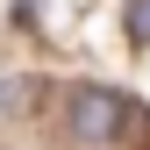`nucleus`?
<instances>
[{
	"instance_id": "1",
	"label": "nucleus",
	"mask_w": 150,
	"mask_h": 150,
	"mask_svg": "<svg viewBox=\"0 0 150 150\" xmlns=\"http://www.w3.org/2000/svg\"><path fill=\"white\" fill-rule=\"evenodd\" d=\"M64 122H71V136H86V143H115L122 129L136 122V107H129L115 86H71Z\"/></svg>"
},
{
	"instance_id": "2",
	"label": "nucleus",
	"mask_w": 150,
	"mask_h": 150,
	"mask_svg": "<svg viewBox=\"0 0 150 150\" xmlns=\"http://www.w3.org/2000/svg\"><path fill=\"white\" fill-rule=\"evenodd\" d=\"M122 22H129V43H150V0H129Z\"/></svg>"
}]
</instances>
